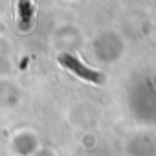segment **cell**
I'll return each instance as SVG.
<instances>
[{
    "label": "cell",
    "mask_w": 156,
    "mask_h": 156,
    "mask_svg": "<svg viewBox=\"0 0 156 156\" xmlns=\"http://www.w3.org/2000/svg\"><path fill=\"white\" fill-rule=\"evenodd\" d=\"M59 64L64 66L66 70H70L72 73H75L77 77H81V79L88 81V83H103V75L96 70H90L87 68L77 57L70 55V53H62L59 55Z\"/></svg>",
    "instance_id": "obj_1"
}]
</instances>
